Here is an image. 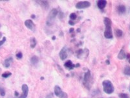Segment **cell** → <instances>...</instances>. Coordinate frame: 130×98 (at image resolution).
Wrapping results in <instances>:
<instances>
[{"label": "cell", "instance_id": "7a4b0ae2", "mask_svg": "<svg viewBox=\"0 0 130 98\" xmlns=\"http://www.w3.org/2000/svg\"><path fill=\"white\" fill-rule=\"evenodd\" d=\"M58 13V12L57 9H56V8H53V9H52L50 11V13L49 14V16H48L47 21L46 22V24H47V25L50 26V25H52V21L55 19Z\"/></svg>", "mask_w": 130, "mask_h": 98}, {"label": "cell", "instance_id": "e575fe53", "mask_svg": "<svg viewBox=\"0 0 130 98\" xmlns=\"http://www.w3.org/2000/svg\"><path fill=\"white\" fill-rule=\"evenodd\" d=\"M56 39V37H55V36H53V40H55Z\"/></svg>", "mask_w": 130, "mask_h": 98}, {"label": "cell", "instance_id": "4dcf8cb0", "mask_svg": "<svg viewBox=\"0 0 130 98\" xmlns=\"http://www.w3.org/2000/svg\"><path fill=\"white\" fill-rule=\"evenodd\" d=\"M74 31V28H71V29H69V33H72V32H73Z\"/></svg>", "mask_w": 130, "mask_h": 98}, {"label": "cell", "instance_id": "f35d334b", "mask_svg": "<svg viewBox=\"0 0 130 98\" xmlns=\"http://www.w3.org/2000/svg\"></svg>", "mask_w": 130, "mask_h": 98}, {"label": "cell", "instance_id": "1f68e13d", "mask_svg": "<svg viewBox=\"0 0 130 98\" xmlns=\"http://www.w3.org/2000/svg\"><path fill=\"white\" fill-rule=\"evenodd\" d=\"M14 94H15V96H16V97H18L19 95V94L18 92H15V93H14Z\"/></svg>", "mask_w": 130, "mask_h": 98}, {"label": "cell", "instance_id": "4fadbf2b", "mask_svg": "<svg viewBox=\"0 0 130 98\" xmlns=\"http://www.w3.org/2000/svg\"><path fill=\"white\" fill-rule=\"evenodd\" d=\"M117 57H118V58L120 59V60H123V59H124V58L126 57V53H125V51H124V49H123V48H122L121 50L120 51L119 53L118 54Z\"/></svg>", "mask_w": 130, "mask_h": 98}, {"label": "cell", "instance_id": "ffe728a7", "mask_svg": "<svg viewBox=\"0 0 130 98\" xmlns=\"http://www.w3.org/2000/svg\"><path fill=\"white\" fill-rule=\"evenodd\" d=\"M125 75H126L127 76L130 77V66H126L124 68V71Z\"/></svg>", "mask_w": 130, "mask_h": 98}, {"label": "cell", "instance_id": "ac0fdd59", "mask_svg": "<svg viewBox=\"0 0 130 98\" xmlns=\"http://www.w3.org/2000/svg\"><path fill=\"white\" fill-rule=\"evenodd\" d=\"M115 35L118 38L122 37V35H123V32H122V30H120L119 29H116V31H115Z\"/></svg>", "mask_w": 130, "mask_h": 98}, {"label": "cell", "instance_id": "277c9868", "mask_svg": "<svg viewBox=\"0 0 130 98\" xmlns=\"http://www.w3.org/2000/svg\"><path fill=\"white\" fill-rule=\"evenodd\" d=\"M54 94L55 95L60 98H67V95L65 92H64L61 88L59 86H54Z\"/></svg>", "mask_w": 130, "mask_h": 98}, {"label": "cell", "instance_id": "2e32d148", "mask_svg": "<svg viewBox=\"0 0 130 98\" xmlns=\"http://www.w3.org/2000/svg\"><path fill=\"white\" fill-rule=\"evenodd\" d=\"M38 62H39V58L37 56H33L32 57V58H31V62L33 64V65H35V64H36L38 63Z\"/></svg>", "mask_w": 130, "mask_h": 98}, {"label": "cell", "instance_id": "44dd1931", "mask_svg": "<svg viewBox=\"0 0 130 98\" xmlns=\"http://www.w3.org/2000/svg\"><path fill=\"white\" fill-rule=\"evenodd\" d=\"M11 75H12V74H11V72H5L2 74V77H3V78H8L10 76H11Z\"/></svg>", "mask_w": 130, "mask_h": 98}, {"label": "cell", "instance_id": "cb8c5ba5", "mask_svg": "<svg viewBox=\"0 0 130 98\" xmlns=\"http://www.w3.org/2000/svg\"><path fill=\"white\" fill-rule=\"evenodd\" d=\"M119 97L120 98H129V96L127 94H124V93L120 94Z\"/></svg>", "mask_w": 130, "mask_h": 98}, {"label": "cell", "instance_id": "f546056e", "mask_svg": "<svg viewBox=\"0 0 130 98\" xmlns=\"http://www.w3.org/2000/svg\"><path fill=\"white\" fill-rule=\"evenodd\" d=\"M127 59H128V61H129V62L130 63V53H129V54H127Z\"/></svg>", "mask_w": 130, "mask_h": 98}, {"label": "cell", "instance_id": "9a60e30c", "mask_svg": "<svg viewBox=\"0 0 130 98\" xmlns=\"http://www.w3.org/2000/svg\"><path fill=\"white\" fill-rule=\"evenodd\" d=\"M126 8L124 5H119L118 7H117V11L119 14H124L126 12Z\"/></svg>", "mask_w": 130, "mask_h": 98}, {"label": "cell", "instance_id": "9c48e42d", "mask_svg": "<svg viewBox=\"0 0 130 98\" xmlns=\"http://www.w3.org/2000/svg\"><path fill=\"white\" fill-rule=\"evenodd\" d=\"M59 55H60V58H61V60H63V61L65 60V58H67V53L66 48L65 47H64V48L61 49V50L60 52Z\"/></svg>", "mask_w": 130, "mask_h": 98}, {"label": "cell", "instance_id": "83f0119b", "mask_svg": "<svg viewBox=\"0 0 130 98\" xmlns=\"http://www.w3.org/2000/svg\"><path fill=\"white\" fill-rule=\"evenodd\" d=\"M59 16H60V18H63V17H64V14L62 13V12H60V15H59Z\"/></svg>", "mask_w": 130, "mask_h": 98}, {"label": "cell", "instance_id": "30bf717a", "mask_svg": "<svg viewBox=\"0 0 130 98\" xmlns=\"http://www.w3.org/2000/svg\"><path fill=\"white\" fill-rule=\"evenodd\" d=\"M96 4H97V7L98 8L102 10V9H103L105 8V7L106 6L107 1H106V0H99V1H97Z\"/></svg>", "mask_w": 130, "mask_h": 98}, {"label": "cell", "instance_id": "d590c367", "mask_svg": "<svg viewBox=\"0 0 130 98\" xmlns=\"http://www.w3.org/2000/svg\"><path fill=\"white\" fill-rule=\"evenodd\" d=\"M1 37H2V33H1V32H0V38Z\"/></svg>", "mask_w": 130, "mask_h": 98}, {"label": "cell", "instance_id": "f1b7e54d", "mask_svg": "<svg viewBox=\"0 0 130 98\" xmlns=\"http://www.w3.org/2000/svg\"><path fill=\"white\" fill-rule=\"evenodd\" d=\"M53 98V97H52V94H49V95H47V96H46V98Z\"/></svg>", "mask_w": 130, "mask_h": 98}, {"label": "cell", "instance_id": "ba28073f", "mask_svg": "<svg viewBox=\"0 0 130 98\" xmlns=\"http://www.w3.org/2000/svg\"><path fill=\"white\" fill-rule=\"evenodd\" d=\"M25 25L27 27V28L31 31H34L35 30V24L31 20H27L25 21Z\"/></svg>", "mask_w": 130, "mask_h": 98}, {"label": "cell", "instance_id": "5b68a950", "mask_svg": "<svg viewBox=\"0 0 130 98\" xmlns=\"http://www.w3.org/2000/svg\"><path fill=\"white\" fill-rule=\"evenodd\" d=\"M104 37L107 39H111L113 37V31H112L111 25H107L104 31Z\"/></svg>", "mask_w": 130, "mask_h": 98}, {"label": "cell", "instance_id": "e0dca14e", "mask_svg": "<svg viewBox=\"0 0 130 98\" xmlns=\"http://www.w3.org/2000/svg\"><path fill=\"white\" fill-rule=\"evenodd\" d=\"M103 23H104L105 26H107V25H111L112 21L109 18H106H106H104V19H103Z\"/></svg>", "mask_w": 130, "mask_h": 98}, {"label": "cell", "instance_id": "836d02e7", "mask_svg": "<svg viewBox=\"0 0 130 98\" xmlns=\"http://www.w3.org/2000/svg\"><path fill=\"white\" fill-rule=\"evenodd\" d=\"M31 17H32V18H35V15H34V14H32V16H31Z\"/></svg>", "mask_w": 130, "mask_h": 98}, {"label": "cell", "instance_id": "5bb4252c", "mask_svg": "<svg viewBox=\"0 0 130 98\" xmlns=\"http://www.w3.org/2000/svg\"><path fill=\"white\" fill-rule=\"evenodd\" d=\"M36 1L38 3H40V5L42 6L43 8H44L45 9H48L49 3L47 2V1Z\"/></svg>", "mask_w": 130, "mask_h": 98}, {"label": "cell", "instance_id": "484cf974", "mask_svg": "<svg viewBox=\"0 0 130 98\" xmlns=\"http://www.w3.org/2000/svg\"><path fill=\"white\" fill-rule=\"evenodd\" d=\"M6 40H7V38H6L5 37H3V39L0 41V46H1V45H3L4 43L5 42Z\"/></svg>", "mask_w": 130, "mask_h": 98}, {"label": "cell", "instance_id": "d6986e66", "mask_svg": "<svg viewBox=\"0 0 130 98\" xmlns=\"http://www.w3.org/2000/svg\"><path fill=\"white\" fill-rule=\"evenodd\" d=\"M36 40L35 39L34 37H32L31 40V48L33 49L35 48V46L36 45Z\"/></svg>", "mask_w": 130, "mask_h": 98}, {"label": "cell", "instance_id": "7c38bea8", "mask_svg": "<svg viewBox=\"0 0 130 98\" xmlns=\"http://www.w3.org/2000/svg\"><path fill=\"white\" fill-rule=\"evenodd\" d=\"M12 61L13 59L12 57H9V58H7L5 60L4 62H3V66L5 68H9L10 66H11V64L12 62Z\"/></svg>", "mask_w": 130, "mask_h": 98}, {"label": "cell", "instance_id": "d6a6232c", "mask_svg": "<svg viewBox=\"0 0 130 98\" xmlns=\"http://www.w3.org/2000/svg\"><path fill=\"white\" fill-rule=\"evenodd\" d=\"M106 62L107 63V64H110V61H109V60H106Z\"/></svg>", "mask_w": 130, "mask_h": 98}, {"label": "cell", "instance_id": "6da1fadb", "mask_svg": "<svg viewBox=\"0 0 130 98\" xmlns=\"http://www.w3.org/2000/svg\"><path fill=\"white\" fill-rule=\"evenodd\" d=\"M102 86H103V90L107 94H111L112 93L114 92L115 88L112 82L109 80H106L103 81L102 82Z\"/></svg>", "mask_w": 130, "mask_h": 98}, {"label": "cell", "instance_id": "8992f818", "mask_svg": "<svg viewBox=\"0 0 130 98\" xmlns=\"http://www.w3.org/2000/svg\"><path fill=\"white\" fill-rule=\"evenodd\" d=\"M91 6V3L87 1H80L76 3V8L78 9H82V8H85L89 7Z\"/></svg>", "mask_w": 130, "mask_h": 98}, {"label": "cell", "instance_id": "52a82bcc", "mask_svg": "<svg viewBox=\"0 0 130 98\" xmlns=\"http://www.w3.org/2000/svg\"><path fill=\"white\" fill-rule=\"evenodd\" d=\"M21 89H22L23 92H22V94L19 98H27L28 94H29V87H28V86L25 84H23L21 86Z\"/></svg>", "mask_w": 130, "mask_h": 98}, {"label": "cell", "instance_id": "3957f363", "mask_svg": "<svg viewBox=\"0 0 130 98\" xmlns=\"http://www.w3.org/2000/svg\"><path fill=\"white\" fill-rule=\"evenodd\" d=\"M91 75L90 71L88 69V71L86 72V73L84 75V85L85 86L89 88L91 86Z\"/></svg>", "mask_w": 130, "mask_h": 98}, {"label": "cell", "instance_id": "7402d4cb", "mask_svg": "<svg viewBox=\"0 0 130 98\" xmlns=\"http://www.w3.org/2000/svg\"><path fill=\"white\" fill-rule=\"evenodd\" d=\"M0 95L3 96V97L5 95V91L2 86H0Z\"/></svg>", "mask_w": 130, "mask_h": 98}, {"label": "cell", "instance_id": "8fae6325", "mask_svg": "<svg viewBox=\"0 0 130 98\" xmlns=\"http://www.w3.org/2000/svg\"><path fill=\"white\" fill-rule=\"evenodd\" d=\"M64 66L67 69L71 70V69H73L74 68V67H75V65L73 64L71 61H67L65 63V64H64Z\"/></svg>", "mask_w": 130, "mask_h": 98}, {"label": "cell", "instance_id": "8d00e7d4", "mask_svg": "<svg viewBox=\"0 0 130 98\" xmlns=\"http://www.w3.org/2000/svg\"><path fill=\"white\" fill-rule=\"evenodd\" d=\"M129 11H130V10H129Z\"/></svg>", "mask_w": 130, "mask_h": 98}, {"label": "cell", "instance_id": "4316f807", "mask_svg": "<svg viewBox=\"0 0 130 98\" xmlns=\"http://www.w3.org/2000/svg\"><path fill=\"white\" fill-rule=\"evenodd\" d=\"M69 25H74V24H75V23H74V21L70 20V21H69Z\"/></svg>", "mask_w": 130, "mask_h": 98}, {"label": "cell", "instance_id": "74e56055", "mask_svg": "<svg viewBox=\"0 0 130 98\" xmlns=\"http://www.w3.org/2000/svg\"><path fill=\"white\" fill-rule=\"evenodd\" d=\"M0 27H1V25H0Z\"/></svg>", "mask_w": 130, "mask_h": 98}, {"label": "cell", "instance_id": "d4e9b609", "mask_svg": "<svg viewBox=\"0 0 130 98\" xmlns=\"http://www.w3.org/2000/svg\"><path fill=\"white\" fill-rule=\"evenodd\" d=\"M16 56L18 59H21V58L23 57V54H22L21 52H19L18 53H17V54H16Z\"/></svg>", "mask_w": 130, "mask_h": 98}, {"label": "cell", "instance_id": "603a6c76", "mask_svg": "<svg viewBox=\"0 0 130 98\" xmlns=\"http://www.w3.org/2000/svg\"><path fill=\"white\" fill-rule=\"evenodd\" d=\"M69 17H70L71 20H76V19L77 15L75 13H71V14H70Z\"/></svg>", "mask_w": 130, "mask_h": 98}]
</instances>
